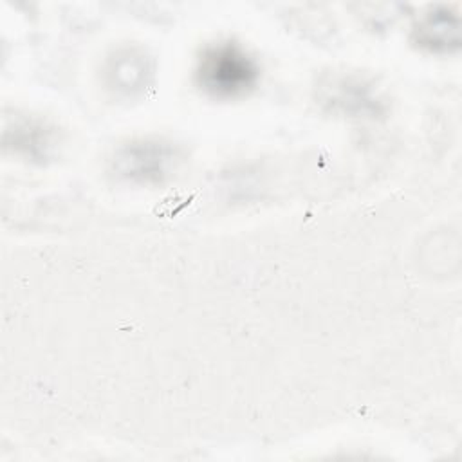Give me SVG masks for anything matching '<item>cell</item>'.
Returning a JSON list of instances; mask_svg holds the SVG:
<instances>
[{
	"label": "cell",
	"instance_id": "obj_2",
	"mask_svg": "<svg viewBox=\"0 0 462 462\" xmlns=\"http://www.w3.org/2000/svg\"><path fill=\"white\" fill-rule=\"evenodd\" d=\"M182 159V150L171 141L157 137L134 139L114 150L110 173L130 184L157 186L177 171Z\"/></svg>",
	"mask_w": 462,
	"mask_h": 462
},
{
	"label": "cell",
	"instance_id": "obj_4",
	"mask_svg": "<svg viewBox=\"0 0 462 462\" xmlns=\"http://www.w3.org/2000/svg\"><path fill=\"white\" fill-rule=\"evenodd\" d=\"M4 144L16 155L43 164L51 161L60 146L58 128L38 117H16L11 126H5Z\"/></svg>",
	"mask_w": 462,
	"mask_h": 462
},
{
	"label": "cell",
	"instance_id": "obj_1",
	"mask_svg": "<svg viewBox=\"0 0 462 462\" xmlns=\"http://www.w3.org/2000/svg\"><path fill=\"white\" fill-rule=\"evenodd\" d=\"M193 78L208 97L235 101L249 96L258 87L260 65L242 43L218 40L202 47Z\"/></svg>",
	"mask_w": 462,
	"mask_h": 462
},
{
	"label": "cell",
	"instance_id": "obj_6",
	"mask_svg": "<svg viewBox=\"0 0 462 462\" xmlns=\"http://www.w3.org/2000/svg\"><path fill=\"white\" fill-rule=\"evenodd\" d=\"M152 76L148 56L139 49H123L110 58L106 65L108 85L126 96L146 88Z\"/></svg>",
	"mask_w": 462,
	"mask_h": 462
},
{
	"label": "cell",
	"instance_id": "obj_3",
	"mask_svg": "<svg viewBox=\"0 0 462 462\" xmlns=\"http://www.w3.org/2000/svg\"><path fill=\"white\" fill-rule=\"evenodd\" d=\"M321 97L332 110L356 117H374L384 108L375 87L356 74L328 78L321 85Z\"/></svg>",
	"mask_w": 462,
	"mask_h": 462
},
{
	"label": "cell",
	"instance_id": "obj_5",
	"mask_svg": "<svg viewBox=\"0 0 462 462\" xmlns=\"http://www.w3.org/2000/svg\"><path fill=\"white\" fill-rule=\"evenodd\" d=\"M413 42L430 51L449 54L460 49V16L451 7H433L413 25Z\"/></svg>",
	"mask_w": 462,
	"mask_h": 462
}]
</instances>
